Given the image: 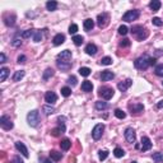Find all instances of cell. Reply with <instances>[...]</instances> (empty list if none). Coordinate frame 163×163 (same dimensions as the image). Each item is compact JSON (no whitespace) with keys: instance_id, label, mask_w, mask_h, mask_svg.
I'll use <instances>...</instances> for the list:
<instances>
[{"instance_id":"1","label":"cell","mask_w":163,"mask_h":163,"mask_svg":"<svg viewBox=\"0 0 163 163\" xmlns=\"http://www.w3.org/2000/svg\"><path fill=\"white\" fill-rule=\"evenodd\" d=\"M150 56L148 55H143L140 57H138V59L135 60V63H134V65H135V68L139 69V70H145L150 66Z\"/></svg>"},{"instance_id":"2","label":"cell","mask_w":163,"mask_h":163,"mask_svg":"<svg viewBox=\"0 0 163 163\" xmlns=\"http://www.w3.org/2000/svg\"><path fill=\"white\" fill-rule=\"evenodd\" d=\"M27 122L31 127H36L38 125V122H40V112H38L37 110L30 111L27 115Z\"/></svg>"},{"instance_id":"3","label":"cell","mask_w":163,"mask_h":163,"mask_svg":"<svg viewBox=\"0 0 163 163\" xmlns=\"http://www.w3.org/2000/svg\"><path fill=\"white\" fill-rule=\"evenodd\" d=\"M131 33H134V35L136 36L138 41H144L145 38L149 36V32H148L145 28H143L142 26H134L131 28Z\"/></svg>"},{"instance_id":"4","label":"cell","mask_w":163,"mask_h":163,"mask_svg":"<svg viewBox=\"0 0 163 163\" xmlns=\"http://www.w3.org/2000/svg\"><path fill=\"white\" fill-rule=\"evenodd\" d=\"M98 94H99L103 99L108 101V99H111V98L113 97L115 90H113V88H111V87H101L99 90H98Z\"/></svg>"},{"instance_id":"5","label":"cell","mask_w":163,"mask_h":163,"mask_svg":"<svg viewBox=\"0 0 163 163\" xmlns=\"http://www.w3.org/2000/svg\"><path fill=\"white\" fill-rule=\"evenodd\" d=\"M140 16V12L138 10V9H133V10H129L126 12L125 14L122 16V21L125 22H133V21H136Z\"/></svg>"},{"instance_id":"6","label":"cell","mask_w":163,"mask_h":163,"mask_svg":"<svg viewBox=\"0 0 163 163\" xmlns=\"http://www.w3.org/2000/svg\"><path fill=\"white\" fill-rule=\"evenodd\" d=\"M103 131H104V124H97L92 130V138L94 140H99L103 135Z\"/></svg>"},{"instance_id":"7","label":"cell","mask_w":163,"mask_h":163,"mask_svg":"<svg viewBox=\"0 0 163 163\" xmlns=\"http://www.w3.org/2000/svg\"><path fill=\"white\" fill-rule=\"evenodd\" d=\"M0 126H1V129H4V130H12L13 126H14V124L12 122V120L10 117H8L5 116V115H3L1 117H0Z\"/></svg>"},{"instance_id":"8","label":"cell","mask_w":163,"mask_h":163,"mask_svg":"<svg viewBox=\"0 0 163 163\" xmlns=\"http://www.w3.org/2000/svg\"><path fill=\"white\" fill-rule=\"evenodd\" d=\"M110 23V16L107 13H102V14H98L97 17V24L99 28H104L107 27Z\"/></svg>"},{"instance_id":"9","label":"cell","mask_w":163,"mask_h":163,"mask_svg":"<svg viewBox=\"0 0 163 163\" xmlns=\"http://www.w3.org/2000/svg\"><path fill=\"white\" fill-rule=\"evenodd\" d=\"M125 139H126V142L127 143H130V144H133V143H135L136 140V133L135 130H134L133 127H127L126 130H125Z\"/></svg>"},{"instance_id":"10","label":"cell","mask_w":163,"mask_h":163,"mask_svg":"<svg viewBox=\"0 0 163 163\" xmlns=\"http://www.w3.org/2000/svg\"><path fill=\"white\" fill-rule=\"evenodd\" d=\"M150 148H152L150 139L148 138V136H143L142 138V142H140V149H142V152H147V150H149Z\"/></svg>"},{"instance_id":"11","label":"cell","mask_w":163,"mask_h":163,"mask_svg":"<svg viewBox=\"0 0 163 163\" xmlns=\"http://www.w3.org/2000/svg\"><path fill=\"white\" fill-rule=\"evenodd\" d=\"M45 101L47 102V104H54L56 101H57V96L55 92L52 90H49V92L45 93Z\"/></svg>"},{"instance_id":"12","label":"cell","mask_w":163,"mask_h":163,"mask_svg":"<svg viewBox=\"0 0 163 163\" xmlns=\"http://www.w3.org/2000/svg\"><path fill=\"white\" fill-rule=\"evenodd\" d=\"M3 19H4V23H5L8 27H13L16 24V16H14V14H9V13L4 14Z\"/></svg>"},{"instance_id":"13","label":"cell","mask_w":163,"mask_h":163,"mask_svg":"<svg viewBox=\"0 0 163 163\" xmlns=\"http://www.w3.org/2000/svg\"><path fill=\"white\" fill-rule=\"evenodd\" d=\"M16 148H17L18 152L22 153V156L24 157V158H28V157H30V154H28V149H27V147L24 145V143H22V142H16Z\"/></svg>"},{"instance_id":"14","label":"cell","mask_w":163,"mask_h":163,"mask_svg":"<svg viewBox=\"0 0 163 163\" xmlns=\"http://www.w3.org/2000/svg\"><path fill=\"white\" fill-rule=\"evenodd\" d=\"M129 110L131 111V113H140L144 111V106L142 103H130L129 104Z\"/></svg>"},{"instance_id":"15","label":"cell","mask_w":163,"mask_h":163,"mask_svg":"<svg viewBox=\"0 0 163 163\" xmlns=\"http://www.w3.org/2000/svg\"><path fill=\"white\" fill-rule=\"evenodd\" d=\"M56 65H57V68H59L60 70H63V71H66V70H69L71 68V63H70V61H63V60H60V59L56 60Z\"/></svg>"},{"instance_id":"16","label":"cell","mask_w":163,"mask_h":163,"mask_svg":"<svg viewBox=\"0 0 163 163\" xmlns=\"http://www.w3.org/2000/svg\"><path fill=\"white\" fill-rule=\"evenodd\" d=\"M133 80L131 79H126L125 82H121V83L117 84V88L120 89V92H126V90L131 87Z\"/></svg>"},{"instance_id":"17","label":"cell","mask_w":163,"mask_h":163,"mask_svg":"<svg viewBox=\"0 0 163 163\" xmlns=\"http://www.w3.org/2000/svg\"><path fill=\"white\" fill-rule=\"evenodd\" d=\"M115 78V74L112 73L111 70H103L102 73H101V79L103 82H108V80H112Z\"/></svg>"},{"instance_id":"18","label":"cell","mask_w":163,"mask_h":163,"mask_svg":"<svg viewBox=\"0 0 163 163\" xmlns=\"http://www.w3.org/2000/svg\"><path fill=\"white\" fill-rule=\"evenodd\" d=\"M57 59L63 60V61H70L71 60V51L69 50H64L61 51L59 55H57Z\"/></svg>"},{"instance_id":"19","label":"cell","mask_w":163,"mask_h":163,"mask_svg":"<svg viewBox=\"0 0 163 163\" xmlns=\"http://www.w3.org/2000/svg\"><path fill=\"white\" fill-rule=\"evenodd\" d=\"M52 42H54L55 46H60L63 45L65 42V35H63V33H57V35L54 37V40H52Z\"/></svg>"},{"instance_id":"20","label":"cell","mask_w":163,"mask_h":163,"mask_svg":"<svg viewBox=\"0 0 163 163\" xmlns=\"http://www.w3.org/2000/svg\"><path fill=\"white\" fill-rule=\"evenodd\" d=\"M85 52H87L88 55H96L97 54V46H96L94 44H88L87 46H85V50H84Z\"/></svg>"},{"instance_id":"21","label":"cell","mask_w":163,"mask_h":163,"mask_svg":"<svg viewBox=\"0 0 163 163\" xmlns=\"http://www.w3.org/2000/svg\"><path fill=\"white\" fill-rule=\"evenodd\" d=\"M92 89H93L92 82L84 80L83 83H82V90H83V92H92Z\"/></svg>"},{"instance_id":"22","label":"cell","mask_w":163,"mask_h":163,"mask_svg":"<svg viewBox=\"0 0 163 163\" xmlns=\"http://www.w3.org/2000/svg\"><path fill=\"white\" fill-rule=\"evenodd\" d=\"M83 27H84L85 31H92L93 27H94V21H93V19H90V18L85 19L84 23H83Z\"/></svg>"},{"instance_id":"23","label":"cell","mask_w":163,"mask_h":163,"mask_svg":"<svg viewBox=\"0 0 163 163\" xmlns=\"http://www.w3.org/2000/svg\"><path fill=\"white\" fill-rule=\"evenodd\" d=\"M50 158H51L52 161L57 162V161H60L61 158H63V153H61V152H57V150H51V152H50Z\"/></svg>"},{"instance_id":"24","label":"cell","mask_w":163,"mask_h":163,"mask_svg":"<svg viewBox=\"0 0 163 163\" xmlns=\"http://www.w3.org/2000/svg\"><path fill=\"white\" fill-rule=\"evenodd\" d=\"M24 75H26V71L24 70H18L14 73L13 75V80L14 82H21L23 78H24Z\"/></svg>"},{"instance_id":"25","label":"cell","mask_w":163,"mask_h":163,"mask_svg":"<svg viewBox=\"0 0 163 163\" xmlns=\"http://www.w3.org/2000/svg\"><path fill=\"white\" fill-rule=\"evenodd\" d=\"M44 31L41 30H35V35H33V41L35 42H41L42 40H44V33H42Z\"/></svg>"},{"instance_id":"26","label":"cell","mask_w":163,"mask_h":163,"mask_svg":"<svg viewBox=\"0 0 163 163\" xmlns=\"http://www.w3.org/2000/svg\"><path fill=\"white\" fill-rule=\"evenodd\" d=\"M54 74H55L54 69L47 68V69L44 71V74H42V79H44V80H49V79L51 78V76H54Z\"/></svg>"},{"instance_id":"27","label":"cell","mask_w":163,"mask_h":163,"mask_svg":"<svg viewBox=\"0 0 163 163\" xmlns=\"http://www.w3.org/2000/svg\"><path fill=\"white\" fill-rule=\"evenodd\" d=\"M161 5H162V3L159 1V0H153V1L149 3V8L152 9L153 12H158V10H159Z\"/></svg>"},{"instance_id":"28","label":"cell","mask_w":163,"mask_h":163,"mask_svg":"<svg viewBox=\"0 0 163 163\" xmlns=\"http://www.w3.org/2000/svg\"><path fill=\"white\" fill-rule=\"evenodd\" d=\"M65 130H66V129H64V127H61V126H59V127H56V129H52V130L50 131V134H51V135L52 136H60L61 135V134H64L65 133Z\"/></svg>"},{"instance_id":"29","label":"cell","mask_w":163,"mask_h":163,"mask_svg":"<svg viewBox=\"0 0 163 163\" xmlns=\"http://www.w3.org/2000/svg\"><path fill=\"white\" fill-rule=\"evenodd\" d=\"M70 147H71V142L69 139H63V140L60 142V148L63 150H69Z\"/></svg>"},{"instance_id":"30","label":"cell","mask_w":163,"mask_h":163,"mask_svg":"<svg viewBox=\"0 0 163 163\" xmlns=\"http://www.w3.org/2000/svg\"><path fill=\"white\" fill-rule=\"evenodd\" d=\"M42 111H44V113L46 116H49V115H52L55 112V107L51 106V104H45V106L42 107Z\"/></svg>"},{"instance_id":"31","label":"cell","mask_w":163,"mask_h":163,"mask_svg":"<svg viewBox=\"0 0 163 163\" xmlns=\"http://www.w3.org/2000/svg\"><path fill=\"white\" fill-rule=\"evenodd\" d=\"M21 38H22L21 33H18V35L14 36V38L12 40V46H14V47H19V46H22V41H21Z\"/></svg>"},{"instance_id":"32","label":"cell","mask_w":163,"mask_h":163,"mask_svg":"<svg viewBox=\"0 0 163 163\" xmlns=\"http://www.w3.org/2000/svg\"><path fill=\"white\" fill-rule=\"evenodd\" d=\"M153 161L156 163H163V153L162 152H157V153H153Z\"/></svg>"},{"instance_id":"33","label":"cell","mask_w":163,"mask_h":163,"mask_svg":"<svg viewBox=\"0 0 163 163\" xmlns=\"http://www.w3.org/2000/svg\"><path fill=\"white\" fill-rule=\"evenodd\" d=\"M107 107H108V103L104 102V101H97V102H96V110L102 111V110H106Z\"/></svg>"},{"instance_id":"34","label":"cell","mask_w":163,"mask_h":163,"mask_svg":"<svg viewBox=\"0 0 163 163\" xmlns=\"http://www.w3.org/2000/svg\"><path fill=\"white\" fill-rule=\"evenodd\" d=\"M9 75V69L8 68H1L0 69V82H5V79Z\"/></svg>"},{"instance_id":"35","label":"cell","mask_w":163,"mask_h":163,"mask_svg":"<svg viewBox=\"0 0 163 163\" xmlns=\"http://www.w3.org/2000/svg\"><path fill=\"white\" fill-rule=\"evenodd\" d=\"M73 42H74L75 46H80L84 42V37L79 36V35H75V36H73Z\"/></svg>"},{"instance_id":"36","label":"cell","mask_w":163,"mask_h":163,"mask_svg":"<svg viewBox=\"0 0 163 163\" xmlns=\"http://www.w3.org/2000/svg\"><path fill=\"white\" fill-rule=\"evenodd\" d=\"M56 8H57V3L54 1V0H52V1H47V3H46V9H47L49 12L56 10Z\"/></svg>"},{"instance_id":"37","label":"cell","mask_w":163,"mask_h":163,"mask_svg":"<svg viewBox=\"0 0 163 163\" xmlns=\"http://www.w3.org/2000/svg\"><path fill=\"white\" fill-rule=\"evenodd\" d=\"M113 156L116 158H122L124 156H125V150L121 149V148H115L113 150Z\"/></svg>"},{"instance_id":"38","label":"cell","mask_w":163,"mask_h":163,"mask_svg":"<svg viewBox=\"0 0 163 163\" xmlns=\"http://www.w3.org/2000/svg\"><path fill=\"white\" fill-rule=\"evenodd\" d=\"M33 35H35V30H27L21 33L22 38H30V37H33Z\"/></svg>"},{"instance_id":"39","label":"cell","mask_w":163,"mask_h":163,"mask_svg":"<svg viewBox=\"0 0 163 163\" xmlns=\"http://www.w3.org/2000/svg\"><path fill=\"white\" fill-rule=\"evenodd\" d=\"M115 116H116L117 119H120V120H122V119H125L126 117V113L122 111V110H120V108H116L115 110Z\"/></svg>"},{"instance_id":"40","label":"cell","mask_w":163,"mask_h":163,"mask_svg":"<svg viewBox=\"0 0 163 163\" xmlns=\"http://www.w3.org/2000/svg\"><path fill=\"white\" fill-rule=\"evenodd\" d=\"M90 71H92V70H90L89 68H87V66H83V68L79 69V74L82 76H88L90 74Z\"/></svg>"},{"instance_id":"41","label":"cell","mask_w":163,"mask_h":163,"mask_svg":"<svg viewBox=\"0 0 163 163\" xmlns=\"http://www.w3.org/2000/svg\"><path fill=\"white\" fill-rule=\"evenodd\" d=\"M102 65H111L112 64V59L110 56H104V57H102L101 59V61H99Z\"/></svg>"},{"instance_id":"42","label":"cell","mask_w":163,"mask_h":163,"mask_svg":"<svg viewBox=\"0 0 163 163\" xmlns=\"http://www.w3.org/2000/svg\"><path fill=\"white\" fill-rule=\"evenodd\" d=\"M70 94H71V88H69V87L61 88V96H64V97H69Z\"/></svg>"},{"instance_id":"43","label":"cell","mask_w":163,"mask_h":163,"mask_svg":"<svg viewBox=\"0 0 163 163\" xmlns=\"http://www.w3.org/2000/svg\"><path fill=\"white\" fill-rule=\"evenodd\" d=\"M152 23H153L154 26H157V27H162V26H163V21H162L161 18H158V17L153 18V19H152Z\"/></svg>"},{"instance_id":"44","label":"cell","mask_w":163,"mask_h":163,"mask_svg":"<svg viewBox=\"0 0 163 163\" xmlns=\"http://www.w3.org/2000/svg\"><path fill=\"white\" fill-rule=\"evenodd\" d=\"M107 157H108V152H107V150H99V152H98L99 161H104Z\"/></svg>"},{"instance_id":"45","label":"cell","mask_w":163,"mask_h":163,"mask_svg":"<svg viewBox=\"0 0 163 163\" xmlns=\"http://www.w3.org/2000/svg\"><path fill=\"white\" fill-rule=\"evenodd\" d=\"M154 73L157 76H163V65H157L156 66V70H154Z\"/></svg>"},{"instance_id":"46","label":"cell","mask_w":163,"mask_h":163,"mask_svg":"<svg viewBox=\"0 0 163 163\" xmlns=\"http://www.w3.org/2000/svg\"><path fill=\"white\" fill-rule=\"evenodd\" d=\"M127 32H129V28H127L126 26H120V27H119V33H120L121 36L127 35Z\"/></svg>"},{"instance_id":"47","label":"cell","mask_w":163,"mask_h":163,"mask_svg":"<svg viewBox=\"0 0 163 163\" xmlns=\"http://www.w3.org/2000/svg\"><path fill=\"white\" fill-rule=\"evenodd\" d=\"M76 32H78V26H76L75 23L70 24V27H69V33H70V35H74V36H75Z\"/></svg>"},{"instance_id":"48","label":"cell","mask_w":163,"mask_h":163,"mask_svg":"<svg viewBox=\"0 0 163 163\" xmlns=\"http://www.w3.org/2000/svg\"><path fill=\"white\" fill-rule=\"evenodd\" d=\"M76 82H78V80H76V78H75L74 75H71V76H69V78H68V84H70L71 87L76 85Z\"/></svg>"},{"instance_id":"49","label":"cell","mask_w":163,"mask_h":163,"mask_svg":"<svg viewBox=\"0 0 163 163\" xmlns=\"http://www.w3.org/2000/svg\"><path fill=\"white\" fill-rule=\"evenodd\" d=\"M129 46H130V40H127V38H124L120 42V47H129Z\"/></svg>"},{"instance_id":"50","label":"cell","mask_w":163,"mask_h":163,"mask_svg":"<svg viewBox=\"0 0 163 163\" xmlns=\"http://www.w3.org/2000/svg\"><path fill=\"white\" fill-rule=\"evenodd\" d=\"M17 60H18V63H19V64H24V63H26V60H27V57H26L24 55H19Z\"/></svg>"},{"instance_id":"51","label":"cell","mask_w":163,"mask_h":163,"mask_svg":"<svg viewBox=\"0 0 163 163\" xmlns=\"http://www.w3.org/2000/svg\"><path fill=\"white\" fill-rule=\"evenodd\" d=\"M10 163H24V162H23V161L21 159V157H19V156H16V157H14L13 159H12Z\"/></svg>"},{"instance_id":"52","label":"cell","mask_w":163,"mask_h":163,"mask_svg":"<svg viewBox=\"0 0 163 163\" xmlns=\"http://www.w3.org/2000/svg\"><path fill=\"white\" fill-rule=\"evenodd\" d=\"M5 61H7V56H5V54H3L1 52V54H0V63L4 64Z\"/></svg>"},{"instance_id":"53","label":"cell","mask_w":163,"mask_h":163,"mask_svg":"<svg viewBox=\"0 0 163 163\" xmlns=\"http://www.w3.org/2000/svg\"><path fill=\"white\" fill-rule=\"evenodd\" d=\"M157 108H163V99L157 103Z\"/></svg>"},{"instance_id":"54","label":"cell","mask_w":163,"mask_h":163,"mask_svg":"<svg viewBox=\"0 0 163 163\" xmlns=\"http://www.w3.org/2000/svg\"><path fill=\"white\" fill-rule=\"evenodd\" d=\"M44 163H52V159H45Z\"/></svg>"},{"instance_id":"55","label":"cell","mask_w":163,"mask_h":163,"mask_svg":"<svg viewBox=\"0 0 163 163\" xmlns=\"http://www.w3.org/2000/svg\"><path fill=\"white\" fill-rule=\"evenodd\" d=\"M133 163H138V162H133Z\"/></svg>"},{"instance_id":"56","label":"cell","mask_w":163,"mask_h":163,"mask_svg":"<svg viewBox=\"0 0 163 163\" xmlns=\"http://www.w3.org/2000/svg\"><path fill=\"white\" fill-rule=\"evenodd\" d=\"M162 84H163V82H162Z\"/></svg>"}]
</instances>
